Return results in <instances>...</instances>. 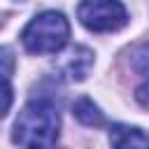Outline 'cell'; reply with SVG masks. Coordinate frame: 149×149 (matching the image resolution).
Returning <instances> with one entry per match:
<instances>
[{
    "instance_id": "1",
    "label": "cell",
    "mask_w": 149,
    "mask_h": 149,
    "mask_svg": "<svg viewBox=\"0 0 149 149\" xmlns=\"http://www.w3.org/2000/svg\"><path fill=\"white\" fill-rule=\"evenodd\" d=\"M58 112L49 100H30L16 116L12 140L21 149H54L58 142Z\"/></svg>"
},
{
    "instance_id": "2",
    "label": "cell",
    "mask_w": 149,
    "mask_h": 149,
    "mask_svg": "<svg viewBox=\"0 0 149 149\" xmlns=\"http://www.w3.org/2000/svg\"><path fill=\"white\" fill-rule=\"evenodd\" d=\"M70 37V23L61 12H42L37 14L21 33L23 47L30 54L44 56V54H58Z\"/></svg>"
},
{
    "instance_id": "3",
    "label": "cell",
    "mask_w": 149,
    "mask_h": 149,
    "mask_svg": "<svg viewBox=\"0 0 149 149\" xmlns=\"http://www.w3.org/2000/svg\"><path fill=\"white\" fill-rule=\"evenodd\" d=\"M77 16L91 33H114L128 23V12L119 0H81Z\"/></svg>"
},
{
    "instance_id": "4",
    "label": "cell",
    "mask_w": 149,
    "mask_h": 149,
    "mask_svg": "<svg viewBox=\"0 0 149 149\" xmlns=\"http://www.w3.org/2000/svg\"><path fill=\"white\" fill-rule=\"evenodd\" d=\"M91 65H93V54L86 47H72L70 51L61 54L56 63V72L68 81H81L91 70Z\"/></svg>"
},
{
    "instance_id": "5",
    "label": "cell",
    "mask_w": 149,
    "mask_h": 149,
    "mask_svg": "<svg viewBox=\"0 0 149 149\" xmlns=\"http://www.w3.org/2000/svg\"><path fill=\"white\" fill-rule=\"evenodd\" d=\"M109 142L112 149H149V135L142 128L114 123L109 128Z\"/></svg>"
},
{
    "instance_id": "6",
    "label": "cell",
    "mask_w": 149,
    "mask_h": 149,
    "mask_svg": "<svg viewBox=\"0 0 149 149\" xmlns=\"http://www.w3.org/2000/svg\"><path fill=\"white\" fill-rule=\"evenodd\" d=\"M72 114H74L77 121H81L84 126H93V128H98V126L105 123L102 112H100L98 105H93V100H88V98H79V100L72 105Z\"/></svg>"
},
{
    "instance_id": "7",
    "label": "cell",
    "mask_w": 149,
    "mask_h": 149,
    "mask_svg": "<svg viewBox=\"0 0 149 149\" xmlns=\"http://www.w3.org/2000/svg\"><path fill=\"white\" fill-rule=\"evenodd\" d=\"M12 100H14V93H12V84H9V77L0 74V116H5L12 107Z\"/></svg>"
},
{
    "instance_id": "8",
    "label": "cell",
    "mask_w": 149,
    "mask_h": 149,
    "mask_svg": "<svg viewBox=\"0 0 149 149\" xmlns=\"http://www.w3.org/2000/svg\"><path fill=\"white\" fill-rule=\"evenodd\" d=\"M133 70L140 74H149V42H144L133 56Z\"/></svg>"
},
{
    "instance_id": "9",
    "label": "cell",
    "mask_w": 149,
    "mask_h": 149,
    "mask_svg": "<svg viewBox=\"0 0 149 149\" xmlns=\"http://www.w3.org/2000/svg\"><path fill=\"white\" fill-rule=\"evenodd\" d=\"M12 72H14V58L5 47H0V74L9 77Z\"/></svg>"
},
{
    "instance_id": "10",
    "label": "cell",
    "mask_w": 149,
    "mask_h": 149,
    "mask_svg": "<svg viewBox=\"0 0 149 149\" xmlns=\"http://www.w3.org/2000/svg\"><path fill=\"white\" fill-rule=\"evenodd\" d=\"M135 98H137V102H140L142 107H147V109H149V81H147V84H142V86L137 88Z\"/></svg>"
}]
</instances>
